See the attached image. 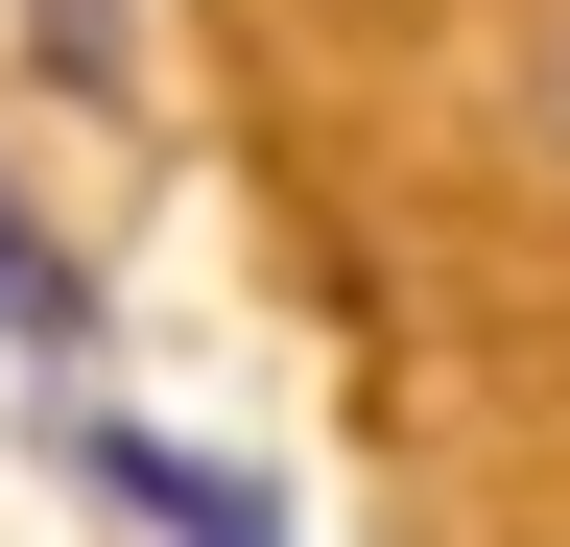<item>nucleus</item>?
I'll return each instance as SVG.
<instances>
[{"instance_id": "obj_1", "label": "nucleus", "mask_w": 570, "mask_h": 547, "mask_svg": "<svg viewBox=\"0 0 570 547\" xmlns=\"http://www.w3.org/2000/svg\"><path fill=\"white\" fill-rule=\"evenodd\" d=\"M48 310H71V286H48V262H24V215H0V333H48Z\"/></svg>"}]
</instances>
